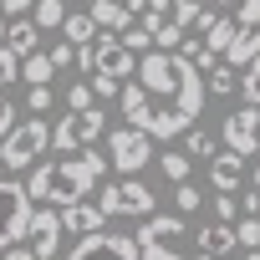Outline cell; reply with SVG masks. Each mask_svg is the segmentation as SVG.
<instances>
[{
  "instance_id": "obj_12",
  "label": "cell",
  "mask_w": 260,
  "mask_h": 260,
  "mask_svg": "<svg viewBox=\"0 0 260 260\" xmlns=\"http://www.w3.org/2000/svg\"><path fill=\"white\" fill-rule=\"evenodd\" d=\"M138 245H174L179 250V240H184V214H153V219H143V230L133 235Z\"/></svg>"
},
{
  "instance_id": "obj_4",
  "label": "cell",
  "mask_w": 260,
  "mask_h": 260,
  "mask_svg": "<svg viewBox=\"0 0 260 260\" xmlns=\"http://www.w3.org/2000/svg\"><path fill=\"white\" fill-rule=\"evenodd\" d=\"M51 148V127H46V117H26V122H16V133L0 143V164H6L11 174H31L36 169V158Z\"/></svg>"
},
{
  "instance_id": "obj_2",
  "label": "cell",
  "mask_w": 260,
  "mask_h": 260,
  "mask_svg": "<svg viewBox=\"0 0 260 260\" xmlns=\"http://www.w3.org/2000/svg\"><path fill=\"white\" fill-rule=\"evenodd\" d=\"M102 174H107V153H97V148L61 153V158H41L26 174V194H31L36 209L41 204L46 209H72V204H82L102 184Z\"/></svg>"
},
{
  "instance_id": "obj_34",
  "label": "cell",
  "mask_w": 260,
  "mask_h": 260,
  "mask_svg": "<svg viewBox=\"0 0 260 260\" xmlns=\"http://www.w3.org/2000/svg\"><path fill=\"white\" fill-rule=\"evenodd\" d=\"M214 214H219V224H230V219L240 214V194H219V199H214Z\"/></svg>"
},
{
  "instance_id": "obj_44",
  "label": "cell",
  "mask_w": 260,
  "mask_h": 260,
  "mask_svg": "<svg viewBox=\"0 0 260 260\" xmlns=\"http://www.w3.org/2000/svg\"><path fill=\"white\" fill-rule=\"evenodd\" d=\"M194 260H214V255H194Z\"/></svg>"
},
{
  "instance_id": "obj_13",
  "label": "cell",
  "mask_w": 260,
  "mask_h": 260,
  "mask_svg": "<svg viewBox=\"0 0 260 260\" xmlns=\"http://www.w3.org/2000/svg\"><path fill=\"white\" fill-rule=\"evenodd\" d=\"M240 179H245V158H240V153H230V148H219V153H214V164H209V184H214V194H235V189H240Z\"/></svg>"
},
{
  "instance_id": "obj_36",
  "label": "cell",
  "mask_w": 260,
  "mask_h": 260,
  "mask_svg": "<svg viewBox=\"0 0 260 260\" xmlns=\"http://www.w3.org/2000/svg\"><path fill=\"white\" fill-rule=\"evenodd\" d=\"M26 11H36V0H0V16L11 21H26Z\"/></svg>"
},
{
  "instance_id": "obj_33",
  "label": "cell",
  "mask_w": 260,
  "mask_h": 260,
  "mask_svg": "<svg viewBox=\"0 0 260 260\" xmlns=\"http://www.w3.org/2000/svg\"><path fill=\"white\" fill-rule=\"evenodd\" d=\"M26 102H31V112L41 117V112H51V102H56V92H51V87H31V97H26Z\"/></svg>"
},
{
  "instance_id": "obj_32",
  "label": "cell",
  "mask_w": 260,
  "mask_h": 260,
  "mask_svg": "<svg viewBox=\"0 0 260 260\" xmlns=\"http://www.w3.org/2000/svg\"><path fill=\"white\" fill-rule=\"evenodd\" d=\"M11 133H16V102H11V97H0V143H6Z\"/></svg>"
},
{
  "instance_id": "obj_39",
  "label": "cell",
  "mask_w": 260,
  "mask_h": 260,
  "mask_svg": "<svg viewBox=\"0 0 260 260\" xmlns=\"http://www.w3.org/2000/svg\"><path fill=\"white\" fill-rule=\"evenodd\" d=\"M240 214L245 219H260V189L255 194H240Z\"/></svg>"
},
{
  "instance_id": "obj_27",
  "label": "cell",
  "mask_w": 260,
  "mask_h": 260,
  "mask_svg": "<svg viewBox=\"0 0 260 260\" xmlns=\"http://www.w3.org/2000/svg\"><path fill=\"white\" fill-rule=\"evenodd\" d=\"M117 41H122L127 51H133V56H148V51H153V36H148L143 26H127V31H122Z\"/></svg>"
},
{
  "instance_id": "obj_29",
  "label": "cell",
  "mask_w": 260,
  "mask_h": 260,
  "mask_svg": "<svg viewBox=\"0 0 260 260\" xmlns=\"http://www.w3.org/2000/svg\"><path fill=\"white\" fill-rule=\"evenodd\" d=\"M174 204H179V214H199V204H204V194H199L194 184H179V189H174Z\"/></svg>"
},
{
  "instance_id": "obj_40",
  "label": "cell",
  "mask_w": 260,
  "mask_h": 260,
  "mask_svg": "<svg viewBox=\"0 0 260 260\" xmlns=\"http://www.w3.org/2000/svg\"><path fill=\"white\" fill-rule=\"evenodd\" d=\"M0 260H36V255H31L26 245H16V250H0Z\"/></svg>"
},
{
  "instance_id": "obj_22",
  "label": "cell",
  "mask_w": 260,
  "mask_h": 260,
  "mask_svg": "<svg viewBox=\"0 0 260 260\" xmlns=\"http://www.w3.org/2000/svg\"><path fill=\"white\" fill-rule=\"evenodd\" d=\"M51 72H56L51 51H36V56H26V61H21V77H26L31 87H46V82H51Z\"/></svg>"
},
{
  "instance_id": "obj_7",
  "label": "cell",
  "mask_w": 260,
  "mask_h": 260,
  "mask_svg": "<svg viewBox=\"0 0 260 260\" xmlns=\"http://www.w3.org/2000/svg\"><path fill=\"white\" fill-rule=\"evenodd\" d=\"M97 204H102V214L112 219H122V214H133V219H153V189L143 184V179H122V184H107L102 194H97Z\"/></svg>"
},
{
  "instance_id": "obj_6",
  "label": "cell",
  "mask_w": 260,
  "mask_h": 260,
  "mask_svg": "<svg viewBox=\"0 0 260 260\" xmlns=\"http://www.w3.org/2000/svg\"><path fill=\"white\" fill-rule=\"evenodd\" d=\"M97 138H107V112L92 107V112H67L56 127H51V148L56 153H82L92 148Z\"/></svg>"
},
{
  "instance_id": "obj_28",
  "label": "cell",
  "mask_w": 260,
  "mask_h": 260,
  "mask_svg": "<svg viewBox=\"0 0 260 260\" xmlns=\"http://www.w3.org/2000/svg\"><path fill=\"white\" fill-rule=\"evenodd\" d=\"M240 92H245V107H260V61H250V67H245Z\"/></svg>"
},
{
  "instance_id": "obj_3",
  "label": "cell",
  "mask_w": 260,
  "mask_h": 260,
  "mask_svg": "<svg viewBox=\"0 0 260 260\" xmlns=\"http://www.w3.org/2000/svg\"><path fill=\"white\" fill-rule=\"evenodd\" d=\"M138 61L143 56H133L117 36H102L92 46V72H87L92 77V92L97 97H117V87H127V82L138 77Z\"/></svg>"
},
{
  "instance_id": "obj_9",
  "label": "cell",
  "mask_w": 260,
  "mask_h": 260,
  "mask_svg": "<svg viewBox=\"0 0 260 260\" xmlns=\"http://www.w3.org/2000/svg\"><path fill=\"white\" fill-rule=\"evenodd\" d=\"M219 138H224L230 153L255 158V153H260V107H235V112L219 122Z\"/></svg>"
},
{
  "instance_id": "obj_17",
  "label": "cell",
  "mask_w": 260,
  "mask_h": 260,
  "mask_svg": "<svg viewBox=\"0 0 260 260\" xmlns=\"http://www.w3.org/2000/svg\"><path fill=\"white\" fill-rule=\"evenodd\" d=\"M250 61H260V31H240V36H235V46L224 51V67H235V72H240V67H250Z\"/></svg>"
},
{
  "instance_id": "obj_30",
  "label": "cell",
  "mask_w": 260,
  "mask_h": 260,
  "mask_svg": "<svg viewBox=\"0 0 260 260\" xmlns=\"http://www.w3.org/2000/svg\"><path fill=\"white\" fill-rule=\"evenodd\" d=\"M16 77H21V56H16L11 46H0V87H11Z\"/></svg>"
},
{
  "instance_id": "obj_24",
  "label": "cell",
  "mask_w": 260,
  "mask_h": 260,
  "mask_svg": "<svg viewBox=\"0 0 260 260\" xmlns=\"http://www.w3.org/2000/svg\"><path fill=\"white\" fill-rule=\"evenodd\" d=\"M235 36H240V26H235V21H224V16H219V26H214V31H209V36H204V46H209V51H214V56H219V61H224V51H230V46H235Z\"/></svg>"
},
{
  "instance_id": "obj_15",
  "label": "cell",
  "mask_w": 260,
  "mask_h": 260,
  "mask_svg": "<svg viewBox=\"0 0 260 260\" xmlns=\"http://www.w3.org/2000/svg\"><path fill=\"white\" fill-rule=\"evenodd\" d=\"M240 245L235 224H199V255H214V260H230V250Z\"/></svg>"
},
{
  "instance_id": "obj_1",
  "label": "cell",
  "mask_w": 260,
  "mask_h": 260,
  "mask_svg": "<svg viewBox=\"0 0 260 260\" xmlns=\"http://www.w3.org/2000/svg\"><path fill=\"white\" fill-rule=\"evenodd\" d=\"M204 97H209L204 72L184 51H148L138 61V77L117 92L127 127H138V133H148L158 143L184 138L189 127H199Z\"/></svg>"
},
{
  "instance_id": "obj_18",
  "label": "cell",
  "mask_w": 260,
  "mask_h": 260,
  "mask_svg": "<svg viewBox=\"0 0 260 260\" xmlns=\"http://www.w3.org/2000/svg\"><path fill=\"white\" fill-rule=\"evenodd\" d=\"M36 36H41V26L36 21H11V36H6V46L26 61V56H36Z\"/></svg>"
},
{
  "instance_id": "obj_5",
  "label": "cell",
  "mask_w": 260,
  "mask_h": 260,
  "mask_svg": "<svg viewBox=\"0 0 260 260\" xmlns=\"http://www.w3.org/2000/svg\"><path fill=\"white\" fill-rule=\"evenodd\" d=\"M31 214H36V204H31L26 184L21 179H0V250H16V240H26Z\"/></svg>"
},
{
  "instance_id": "obj_23",
  "label": "cell",
  "mask_w": 260,
  "mask_h": 260,
  "mask_svg": "<svg viewBox=\"0 0 260 260\" xmlns=\"http://www.w3.org/2000/svg\"><path fill=\"white\" fill-rule=\"evenodd\" d=\"M184 153H189V158H209V164H214L219 143H214V138L204 133V127H189V133H184Z\"/></svg>"
},
{
  "instance_id": "obj_31",
  "label": "cell",
  "mask_w": 260,
  "mask_h": 260,
  "mask_svg": "<svg viewBox=\"0 0 260 260\" xmlns=\"http://www.w3.org/2000/svg\"><path fill=\"white\" fill-rule=\"evenodd\" d=\"M240 31H260V0H240Z\"/></svg>"
},
{
  "instance_id": "obj_21",
  "label": "cell",
  "mask_w": 260,
  "mask_h": 260,
  "mask_svg": "<svg viewBox=\"0 0 260 260\" xmlns=\"http://www.w3.org/2000/svg\"><path fill=\"white\" fill-rule=\"evenodd\" d=\"M67 16H72V11H67V0H36V16H31V21H36L41 31H61Z\"/></svg>"
},
{
  "instance_id": "obj_26",
  "label": "cell",
  "mask_w": 260,
  "mask_h": 260,
  "mask_svg": "<svg viewBox=\"0 0 260 260\" xmlns=\"http://www.w3.org/2000/svg\"><path fill=\"white\" fill-rule=\"evenodd\" d=\"M92 107H97L92 82H72V87H67V112H92Z\"/></svg>"
},
{
  "instance_id": "obj_41",
  "label": "cell",
  "mask_w": 260,
  "mask_h": 260,
  "mask_svg": "<svg viewBox=\"0 0 260 260\" xmlns=\"http://www.w3.org/2000/svg\"><path fill=\"white\" fill-rule=\"evenodd\" d=\"M214 6H240V0H214Z\"/></svg>"
},
{
  "instance_id": "obj_37",
  "label": "cell",
  "mask_w": 260,
  "mask_h": 260,
  "mask_svg": "<svg viewBox=\"0 0 260 260\" xmlns=\"http://www.w3.org/2000/svg\"><path fill=\"white\" fill-rule=\"evenodd\" d=\"M138 255H143V260H184L174 245H138Z\"/></svg>"
},
{
  "instance_id": "obj_16",
  "label": "cell",
  "mask_w": 260,
  "mask_h": 260,
  "mask_svg": "<svg viewBox=\"0 0 260 260\" xmlns=\"http://www.w3.org/2000/svg\"><path fill=\"white\" fill-rule=\"evenodd\" d=\"M92 21H97V31H127V26H138V16H127L117 0H92Z\"/></svg>"
},
{
  "instance_id": "obj_10",
  "label": "cell",
  "mask_w": 260,
  "mask_h": 260,
  "mask_svg": "<svg viewBox=\"0 0 260 260\" xmlns=\"http://www.w3.org/2000/svg\"><path fill=\"white\" fill-rule=\"evenodd\" d=\"M67 260H143V255H138V240H133V235H112V230H97V235L77 240Z\"/></svg>"
},
{
  "instance_id": "obj_11",
  "label": "cell",
  "mask_w": 260,
  "mask_h": 260,
  "mask_svg": "<svg viewBox=\"0 0 260 260\" xmlns=\"http://www.w3.org/2000/svg\"><path fill=\"white\" fill-rule=\"evenodd\" d=\"M61 209H36L31 214V230H26V250L36 255V260H56V250H61Z\"/></svg>"
},
{
  "instance_id": "obj_42",
  "label": "cell",
  "mask_w": 260,
  "mask_h": 260,
  "mask_svg": "<svg viewBox=\"0 0 260 260\" xmlns=\"http://www.w3.org/2000/svg\"><path fill=\"white\" fill-rule=\"evenodd\" d=\"M245 260H260V250H250V255H245Z\"/></svg>"
},
{
  "instance_id": "obj_35",
  "label": "cell",
  "mask_w": 260,
  "mask_h": 260,
  "mask_svg": "<svg viewBox=\"0 0 260 260\" xmlns=\"http://www.w3.org/2000/svg\"><path fill=\"white\" fill-rule=\"evenodd\" d=\"M235 235H240V245H245V250H260V219H240V230H235Z\"/></svg>"
},
{
  "instance_id": "obj_43",
  "label": "cell",
  "mask_w": 260,
  "mask_h": 260,
  "mask_svg": "<svg viewBox=\"0 0 260 260\" xmlns=\"http://www.w3.org/2000/svg\"><path fill=\"white\" fill-rule=\"evenodd\" d=\"M255 189H260V164H255Z\"/></svg>"
},
{
  "instance_id": "obj_19",
  "label": "cell",
  "mask_w": 260,
  "mask_h": 260,
  "mask_svg": "<svg viewBox=\"0 0 260 260\" xmlns=\"http://www.w3.org/2000/svg\"><path fill=\"white\" fill-rule=\"evenodd\" d=\"M61 36H67L77 51H82V46H92V36H97V21H92V11H77V16H67Z\"/></svg>"
},
{
  "instance_id": "obj_38",
  "label": "cell",
  "mask_w": 260,
  "mask_h": 260,
  "mask_svg": "<svg viewBox=\"0 0 260 260\" xmlns=\"http://www.w3.org/2000/svg\"><path fill=\"white\" fill-rule=\"evenodd\" d=\"M51 61H56V72H61V67H72V61H77V46H72V41L51 46Z\"/></svg>"
},
{
  "instance_id": "obj_25",
  "label": "cell",
  "mask_w": 260,
  "mask_h": 260,
  "mask_svg": "<svg viewBox=\"0 0 260 260\" xmlns=\"http://www.w3.org/2000/svg\"><path fill=\"white\" fill-rule=\"evenodd\" d=\"M204 87H209V92H214V97H230V92H235V87H240V72H235V67H224V61H219V67H214V72H209V77H204Z\"/></svg>"
},
{
  "instance_id": "obj_8",
  "label": "cell",
  "mask_w": 260,
  "mask_h": 260,
  "mask_svg": "<svg viewBox=\"0 0 260 260\" xmlns=\"http://www.w3.org/2000/svg\"><path fill=\"white\" fill-rule=\"evenodd\" d=\"M107 164L117 169V174H127V179H133L143 164H153V138L148 133H138V127H112V133H107Z\"/></svg>"
},
{
  "instance_id": "obj_20",
  "label": "cell",
  "mask_w": 260,
  "mask_h": 260,
  "mask_svg": "<svg viewBox=\"0 0 260 260\" xmlns=\"http://www.w3.org/2000/svg\"><path fill=\"white\" fill-rule=\"evenodd\" d=\"M189 169H194V158L189 153H179V148H169V153H158V174L179 189V184H189Z\"/></svg>"
},
{
  "instance_id": "obj_14",
  "label": "cell",
  "mask_w": 260,
  "mask_h": 260,
  "mask_svg": "<svg viewBox=\"0 0 260 260\" xmlns=\"http://www.w3.org/2000/svg\"><path fill=\"white\" fill-rule=\"evenodd\" d=\"M107 224V214H102V204H72V209H61V230L67 235H77V240H87V235H97Z\"/></svg>"
}]
</instances>
